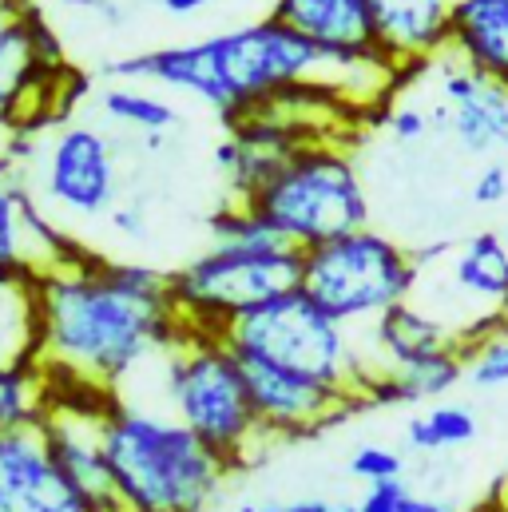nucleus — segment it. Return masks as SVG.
Segmentation results:
<instances>
[{
  "mask_svg": "<svg viewBox=\"0 0 508 512\" xmlns=\"http://www.w3.org/2000/svg\"><path fill=\"white\" fill-rule=\"evenodd\" d=\"M465 378L477 389L508 385V330L477 342L473 350H465Z\"/></svg>",
  "mask_w": 508,
  "mask_h": 512,
  "instance_id": "26",
  "label": "nucleus"
},
{
  "mask_svg": "<svg viewBox=\"0 0 508 512\" xmlns=\"http://www.w3.org/2000/svg\"><path fill=\"white\" fill-rule=\"evenodd\" d=\"M72 80L56 44V32L28 8L16 20L0 24V124L36 128L48 124V96Z\"/></svg>",
  "mask_w": 508,
  "mask_h": 512,
  "instance_id": "9",
  "label": "nucleus"
},
{
  "mask_svg": "<svg viewBox=\"0 0 508 512\" xmlns=\"http://www.w3.org/2000/svg\"><path fill=\"white\" fill-rule=\"evenodd\" d=\"M505 247H508V231H505Z\"/></svg>",
  "mask_w": 508,
  "mask_h": 512,
  "instance_id": "40",
  "label": "nucleus"
},
{
  "mask_svg": "<svg viewBox=\"0 0 508 512\" xmlns=\"http://www.w3.org/2000/svg\"><path fill=\"white\" fill-rule=\"evenodd\" d=\"M163 4V12H171V16H195L207 0H159Z\"/></svg>",
  "mask_w": 508,
  "mask_h": 512,
  "instance_id": "35",
  "label": "nucleus"
},
{
  "mask_svg": "<svg viewBox=\"0 0 508 512\" xmlns=\"http://www.w3.org/2000/svg\"><path fill=\"white\" fill-rule=\"evenodd\" d=\"M457 0H370L378 52L401 72L449 56Z\"/></svg>",
  "mask_w": 508,
  "mask_h": 512,
  "instance_id": "14",
  "label": "nucleus"
},
{
  "mask_svg": "<svg viewBox=\"0 0 508 512\" xmlns=\"http://www.w3.org/2000/svg\"><path fill=\"white\" fill-rule=\"evenodd\" d=\"M32 8V0H0V24L4 20H16V16H24Z\"/></svg>",
  "mask_w": 508,
  "mask_h": 512,
  "instance_id": "36",
  "label": "nucleus"
},
{
  "mask_svg": "<svg viewBox=\"0 0 508 512\" xmlns=\"http://www.w3.org/2000/svg\"><path fill=\"white\" fill-rule=\"evenodd\" d=\"M72 251H76V243L64 239L40 215V207L20 187L16 167L8 159H0V270L44 274Z\"/></svg>",
  "mask_w": 508,
  "mask_h": 512,
  "instance_id": "15",
  "label": "nucleus"
},
{
  "mask_svg": "<svg viewBox=\"0 0 508 512\" xmlns=\"http://www.w3.org/2000/svg\"><path fill=\"white\" fill-rule=\"evenodd\" d=\"M44 195L48 203L80 219L112 211L120 195V171L108 135L84 124L56 131L44 151Z\"/></svg>",
  "mask_w": 508,
  "mask_h": 512,
  "instance_id": "10",
  "label": "nucleus"
},
{
  "mask_svg": "<svg viewBox=\"0 0 508 512\" xmlns=\"http://www.w3.org/2000/svg\"><path fill=\"white\" fill-rule=\"evenodd\" d=\"M350 473L366 485H381V481H401L405 473V457L397 449H385V445H362L354 457H350Z\"/></svg>",
  "mask_w": 508,
  "mask_h": 512,
  "instance_id": "27",
  "label": "nucleus"
},
{
  "mask_svg": "<svg viewBox=\"0 0 508 512\" xmlns=\"http://www.w3.org/2000/svg\"><path fill=\"white\" fill-rule=\"evenodd\" d=\"M163 389L171 417L187 425L231 473L247 469L270 445L254 417L247 370L223 338L183 334L163 354Z\"/></svg>",
  "mask_w": 508,
  "mask_h": 512,
  "instance_id": "5",
  "label": "nucleus"
},
{
  "mask_svg": "<svg viewBox=\"0 0 508 512\" xmlns=\"http://www.w3.org/2000/svg\"><path fill=\"white\" fill-rule=\"evenodd\" d=\"M497 512H508V509H505V505H501V509H497Z\"/></svg>",
  "mask_w": 508,
  "mask_h": 512,
  "instance_id": "39",
  "label": "nucleus"
},
{
  "mask_svg": "<svg viewBox=\"0 0 508 512\" xmlns=\"http://www.w3.org/2000/svg\"><path fill=\"white\" fill-rule=\"evenodd\" d=\"M112 227L124 235V239H143L147 235V215L139 203H124V207H112Z\"/></svg>",
  "mask_w": 508,
  "mask_h": 512,
  "instance_id": "31",
  "label": "nucleus"
},
{
  "mask_svg": "<svg viewBox=\"0 0 508 512\" xmlns=\"http://www.w3.org/2000/svg\"><path fill=\"white\" fill-rule=\"evenodd\" d=\"M298 282H302V251L294 247L266 255L211 247L187 266L171 270V302L187 334L223 338L231 322L294 290Z\"/></svg>",
  "mask_w": 508,
  "mask_h": 512,
  "instance_id": "8",
  "label": "nucleus"
},
{
  "mask_svg": "<svg viewBox=\"0 0 508 512\" xmlns=\"http://www.w3.org/2000/svg\"><path fill=\"white\" fill-rule=\"evenodd\" d=\"M441 96L449 108V131L465 151H508V84L453 60L441 68Z\"/></svg>",
  "mask_w": 508,
  "mask_h": 512,
  "instance_id": "16",
  "label": "nucleus"
},
{
  "mask_svg": "<svg viewBox=\"0 0 508 512\" xmlns=\"http://www.w3.org/2000/svg\"><path fill=\"white\" fill-rule=\"evenodd\" d=\"M501 505H505V509H508V493H505V501H501Z\"/></svg>",
  "mask_w": 508,
  "mask_h": 512,
  "instance_id": "38",
  "label": "nucleus"
},
{
  "mask_svg": "<svg viewBox=\"0 0 508 512\" xmlns=\"http://www.w3.org/2000/svg\"><path fill=\"white\" fill-rule=\"evenodd\" d=\"M235 512H278V505H243V509Z\"/></svg>",
  "mask_w": 508,
  "mask_h": 512,
  "instance_id": "37",
  "label": "nucleus"
},
{
  "mask_svg": "<svg viewBox=\"0 0 508 512\" xmlns=\"http://www.w3.org/2000/svg\"><path fill=\"white\" fill-rule=\"evenodd\" d=\"M0 512H92L52 461L40 429L0 433Z\"/></svg>",
  "mask_w": 508,
  "mask_h": 512,
  "instance_id": "13",
  "label": "nucleus"
},
{
  "mask_svg": "<svg viewBox=\"0 0 508 512\" xmlns=\"http://www.w3.org/2000/svg\"><path fill=\"white\" fill-rule=\"evenodd\" d=\"M294 251H314L370 227V199L354 155L338 139L298 147L247 203Z\"/></svg>",
  "mask_w": 508,
  "mask_h": 512,
  "instance_id": "6",
  "label": "nucleus"
},
{
  "mask_svg": "<svg viewBox=\"0 0 508 512\" xmlns=\"http://www.w3.org/2000/svg\"><path fill=\"white\" fill-rule=\"evenodd\" d=\"M342 72L346 60L318 52L306 36H298L274 16L239 24L211 40L167 44L108 64V76L151 80L187 92L207 108H215L223 120L262 108L294 88H326L338 96Z\"/></svg>",
  "mask_w": 508,
  "mask_h": 512,
  "instance_id": "2",
  "label": "nucleus"
},
{
  "mask_svg": "<svg viewBox=\"0 0 508 512\" xmlns=\"http://www.w3.org/2000/svg\"><path fill=\"white\" fill-rule=\"evenodd\" d=\"M457 338L453 330L433 318L425 306H417L413 298L393 306L389 314H381L378 322L370 326V366H374V378L389 374V370H401L409 362H421L429 354H441V350H453Z\"/></svg>",
  "mask_w": 508,
  "mask_h": 512,
  "instance_id": "18",
  "label": "nucleus"
},
{
  "mask_svg": "<svg viewBox=\"0 0 508 512\" xmlns=\"http://www.w3.org/2000/svg\"><path fill=\"white\" fill-rule=\"evenodd\" d=\"M68 4H72V8H88V12H100L104 20H116V16H120L112 0H68Z\"/></svg>",
  "mask_w": 508,
  "mask_h": 512,
  "instance_id": "34",
  "label": "nucleus"
},
{
  "mask_svg": "<svg viewBox=\"0 0 508 512\" xmlns=\"http://www.w3.org/2000/svg\"><path fill=\"white\" fill-rule=\"evenodd\" d=\"M247 385H251V405L258 417V429L266 441H290V437H310L346 413L362 409L366 401L334 389V385L310 382L302 374L266 366V362H243Z\"/></svg>",
  "mask_w": 508,
  "mask_h": 512,
  "instance_id": "11",
  "label": "nucleus"
},
{
  "mask_svg": "<svg viewBox=\"0 0 508 512\" xmlns=\"http://www.w3.org/2000/svg\"><path fill=\"white\" fill-rule=\"evenodd\" d=\"M389 131L401 139V143H413V139H421L425 131H429V116L421 112V108H413V104H397V108H389Z\"/></svg>",
  "mask_w": 508,
  "mask_h": 512,
  "instance_id": "30",
  "label": "nucleus"
},
{
  "mask_svg": "<svg viewBox=\"0 0 508 512\" xmlns=\"http://www.w3.org/2000/svg\"><path fill=\"white\" fill-rule=\"evenodd\" d=\"M52 409V382L40 362L0 366V433L40 429Z\"/></svg>",
  "mask_w": 508,
  "mask_h": 512,
  "instance_id": "22",
  "label": "nucleus"
},
{
  "mask_svg": "<svg viewBox=\"0 0 508 512\" xmlns=\"http://www.w3.org/2000/svg\"><path fill=\"white\" fill-rule=\"evenodd\" d=\"M278 512H358L350 501H294V505H278Z\"/></svg>",
  "mask_w": 508,
  "mask_h": 512,
  "instance_id": "32",
  "label": "nucleus"
},
{
  "mask_svg": "<svg viewBox=\"0 0 508 512\" xmlns=\"http://www.w3.org/2000/svg\"><path fill=\"white\" fill-rule=\"evenodd\" d=\"M40 354L52 382L120 393L127 374L163 358L187 330L171 302V274L143 262H112L76 247L36 274Z\"/></svg>",
  "mask_w": 508,
  "mask_h": 512,
  "instance_id": "1",
  "label": "nucleus"
},
{
  "mask_svg": "<svg viewBox=\"0 0 508 512\" xmlns=\"http://www.w3.org/2000/svg\"><path fill=\"white\" fill-rule=\"evenodd\" d=\"M409 512H457V509H453L449 501H441V497H417V493H413Z\"/></svg>",
  "mask_w": 508,
  "mask_h": 512,
  "instance_id": "33",
  "label": "nucleus"
},
{
  "mask_svg": "<svg viewBox=\"0 0 508 512\" xmlns=\"http://www.w3.org/2000/svg\"><path fill=\"white\" fill-rule=\"evenodd\" d=\"M477 437V413L469 405H429V413H417L405 421V445L413 453H441V449H461Z\"/></svg>",
  "mask_w": 508,
  "mask_h": 512,
  "instance_id": "23",
  "label": "nucleus"
},
{
  "mask_svg": "<svg viewBox=\"0 0 508 512\" xmlns=\"http://www.w3.org/2000/svg\"><path fill=\"white\" fill-rule=\"evenodd\" d=\"M270 16L334 60H358L378 52L370 0H274Z\"/></svg>",
  "mask_w": 508,
  "mask_h": 512,
  "instance_id": "17",
  "label": "nucleus"
},
{
  "mask_svg": "<svg viewBox=\"0 0 508 512\" xmlns=\"http://www.w3.org/2000/svg\"><path fill=\"white\" fill-rule=\"evenodd\" d=\"M409 501H413V489L405 481H381L362 493L358 512H409Z\"/></svg>",
  "mask_w": 508,
  "mask_h": 512,
  "instance_id": "28",
  "label": "nucleus"
},
{
  "mask_svg": "<svg viewBox=\"0 0 508 512\" xmlns=\"http://www.w3.org/2000/svg\"><path fill=\"white\" fill-rule=\"evenodd\" d=\"M100 429L124 512H211L231 481V469L171 413L116 397Z\"/></svg>",
  "mask_w": 508,
  "mask_h": 512,
  "instance_id": "3",
  "label": "nucleus"
},
{
  "mask_svg": "<svg viewBox=\"0 0 508 512\" xmlns=\"http://www.w3.org/2000/svg\"><path fill=\"white\" fill-rule=\"evenodd\" d=\"M104 104V116H112L116 124L127 128H139L147 135H159L175 124V108L167 100H159L155 92H143V88H131V84H116L100 96Z\"/></svg>",
  "mask_w": 508,
  "mask_h": 512,
  "instance_id": "25",
  "label": "nucleus"
},
{
  "mask_svg": "<svg viewBox=\"0 0 508 512\" xmlns=\"http://www.w3.org/2000/svg\"><path fill=\"white\" fill-rule=\"evenodd\" d=\"M421 266L413 251L393 243L374 227L302 251V290L338 322L362 326L378 322L393 306L409 302L417 290Z\"/></svg>",
  "mask_w": 508,
  "mask_h": 512,
  "instance_id": "7",
  "label": "nucleus"
},
{
  "mask_svg": "<svg viewBox=\"0 0 508 512\" xmlns=\"http://www.w3.org/2000/svg\"><path fill=\"white\" fill-rule=\"evenodd\" d=\"M449 56L508 84V0H457Z\"/></svg>",
  "mask_w": 508,
  "mask_h": 512,
  "instance_id": "19",
  "label": "nucleus"
},
{
  "mask_svg": "<svg viewBox=\"0 0 508 512\" xmlns=\"http://www.w3.org/2000/svg\"><path fill=\"white\" fill-rule=\"evenodd\" d=\"M211 247L266 255V251H286L290 243L258 211H251L247 203H227V207H219L211 215Z\"/></svg>",
  "mask_w": 508,
  "mask_h": 512,
  "instance_id": "24",
  "label": "nucleus"
},
{
  "mask_svg": "<svg viewBox=\"0 0 508 512\" xmlns=\"http://www.w3.org/2000/svg\"><path fill=\"white\" fill-rule=\"evenodd\" d=\"M465 378V350H441L421 362H409L401 370L378 374L370 385V401H437L453 393Z\"/></svg>",
  "mask_w": 508,
  "mask_h": 512,
  "instance_id": "21",
  "label": "nucleus"
},
{
  "mask_svg": "<svg viewBox=\"0 0 508 512\" xmlns=\"http://www.w3.org/2000/svg\"><path fill=\"white\" fill-rule=\"evenodd\" d=\"M36 354H40L36 274L0 270V366L36 362Z\"/></svg>",
  "mask_w": 508,
  "mask_h": 512,
  "instance_id": "20",
  "label": "nucleus"
},
{
  "mask_svg": "<svg viewBox=\"0 0 508 512\" xmlns=\"http://www.w3.org/2000/svg\"><path fill=\"white\" fill-rule=\"evenodd\" d=\"M223 342L239 362H266L310 382L346 389L370 405L374 366L354 330L330 318L302 286L262 302L223 330Z\"/></svg>",
  "mask_w": 508,
  "mask_h": 512,
  "instance_id": "4",
  "label": "nucleus"
},
{
  "mask_svg": "<svg viewBox=\"0 0 508 512\" xmlns=\"http://www.w3.org/2000/svg\"><path fill=\"white\" fill-rule=\"evenodd\" d=\"M508 199V167L505 163H489L481 167L477 183H473V203L477 207H497Z\"/></svg>",
  "mask_w": 508,
  "mask_h": 512,
  "instance_id": "29",
  "label": "nucleus"
},
{
  "mask_svg": "<svg viewBox=\"0 0 508 512\" xmlns=\"http://www.w3.org/2000/svg\"><path fill=\"white\" fill-rule=\"evenodd\" d=\"M445 290L465 306L457 346L473 350L477 342L508 330V247L505 235L481 231L449 251Z\"/></svg>",
  "mask_w": 508,
  "mask_h": 512,
  "instance_id": "12",
  "label": "nucleus"
}]
</instances>
